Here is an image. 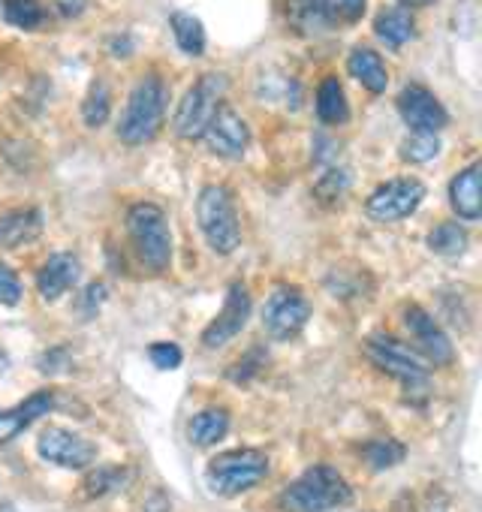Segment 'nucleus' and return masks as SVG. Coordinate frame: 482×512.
I'll return each instance as SVG.
<instances>
[{
    "instance_id": "obj_1",
    "label": "nucleus",
    "mask_w": 482,
    "mask_h": 512,
    "mask_svg": "<svg viewBox=\"0 0 482 512\" xmlns=\"http://www.w3.org/2000/svg\"><path fill=\"white\" fill-rule=\"evenodd\" d=\"M350 500H353V488L329 464L308 467L281 494V506L287 512H332V509L347 506Z\"/></svg>"
},
{
    "instance_id": "obj_2",
    "label": "nucleus",
    "mask_w": 482,
    "mask_h": 512,
    "mask_svg": "<svg viewBox=\"0 0 482 512\" xmlns=\"http://www.w3.org/2000/svg\"><path fill=\"white\" fill-rule=\"evenodd\" d=\"M163 118H166V85L160 82V76L148 73L130 91L127 109L118 121V139L124 145H145L160 133Z\"/></svg>"
},
{
    "instance_id": "obj_3",
    "label": "nucleus",
    "mask_w": 482,
    "mask_h": 512,
    "mask_svg": "<svg viewBox=\"0 0 482 512\" xmlns=\"http://www.w3.org/2000/svg\"><path fill=\"white\" fill-rule=\"evenodd\" d=\"M127 232L139 263L151 272H166L172 263V232L169 217L154 202H136L127 211Z\"/></svg>"
},
{
    "instance_id": "obj_4",
    "label": "nucleus",
    "mask_w": 482,
    "mask_h": 512,
    "mask_svg": "<svg viewBox=\"0 0 482 512\" xmlns=\"http://www.w3.org/2000/svg\"><path fill=\"white\" fill-rule=\"evenodd\" d=\"M196 220H199L202 238L208 241V247L214 253L229 256L232 250H238L241 226H238V214H235V199L226 187H220V184L202 187V193L196 199Z\"/></svg>"
},
{
    "instance_id": "obj_5",
    "label": "nucleus",
    "mask_w": 482,
    "mask_h": 512,
    "mask_svg": "<svg viewBox=\"0 0 482 512\" xmlns=\"http://www.w3.org/2000/svg\"><path fill=\"white\" fill-rule=\"evenodd\" d=\"M269 473V458L260 449H229L211 458L205 470V482L220 497H235L241 491H251Z\"/></svg>"
},
{
    "instance_id": "obj_6",
    "label": "nucleus",
    "mask_w": 482,
    "mask_h": 512,
    "mask_svg": "<svg viewBox=\"0 0 482 512\" xmlns=\"http://www.w3.org/2000/svg\"><path fill=\"white\" fill-rule=\"evenodd\" d=\"M365 356L395 380H401L407 389H425L428 386V362L404 341L392 335H371L365 341Z\"/></svg>"
},
{
    "instance_id": "obj_7",
    "label": "nucleus",
    "mask_w": 482,
    "mask_h": 512,
    "mask_svg": "<svg viewBox=\"0 0 482 512\" xmlns=\"http://www.w3.org/2000/svg\"><path fill=\"white\" fill-rule=\"evenodd\" d=\"M223 91H226V79L217 76V73H208L202 76L187 94L184 100L178 103V112H175V133L181 139H202L208 121L214 118L217 106L223 103Z\"/></svg>"
},
{
    "instance_id": "obj_8",
    "label": "nucleus",
    "mask_w": 482,
    "mask_h": 512,
    "mask_svg": "<svg viewBox=\"0 0 482 512\" xmlns=\"http://www.w3.org/2000/svg\"><path fill=\"white\" fill-rule=\"evenodd\" d=\"M311 320V305L299 287L281 284L263 305V329L272 341H293Z\"/></svg>"
},
{
    "instance_id": "obj_9",
    "label": "nucleus",
    "mask_w": 482,
    "mask_h": 512,
    "mask_svg": "<svg viewBox=\"0 0 482 512\" xmlns=\"http://www.w3.org/2000/svg\"><path fill=\"white\" fill-rule=\"evenodd\" d=\"M425 199V184L416 178H392L386 184H380L368 199H365V211L368 217L380 220V223H392V220H404L410 217Z\"/></svg>"
},
{
    "instance_id": "obj_10",
    "label": "nucleus",
    "mask_w": 482,
    "mask_h": 512,
    "mask_svg": "<svg viewBox=\"0 0 482 512\" xmlns=\"http://www.w3.org/2000/svg\"><path fill=\"white\" fill-rule=\"evenodd\" d=\"M404 326L410 332L413 350L428 362V365H452L455 350L449 335L440 329V323L419 305H407L404 308Z\"/></svg>"
},
{
    "instance_id": "obj_11",
    "label": "nucleus",
    "mask_w": 482,
    "mask_h": 512,
    "mask_svg": "<svg viewBox=\"0 0 482 512\" xmlns=\"http://www.w3.org/2000/svg\"><path fill=\"white\" fill-rule=\"evenodd\" d=\"M37 452H40L43 461L58 464L64 470H85L97 458V446L91 440H85V437H79V434H73L67 428H58V425H52V428H46L40 434Z\"/></svg>"
},
{
    "instance_id": "obj_12",
    "label": "nucleus",
    "mask_w": 482,
    "mask_h": 512,
    "mask_svg": "<svg viewBox=\"0 0 482 512\" xmlns=\"http://www.w3.org/2000/svg\"><path fill=\"white\" fill-rule=\"evenodd\" d=\"M202 139H205L208 151L217 157H241L251 145V130H248V121L241 118L232 106L220 103L214 118L208 121Z\"/></svg>"
},
{
    "instance_id": "obj_13",
    "label": "nucleus",
    "mask_w": 482,
    "mask_h": 512,
    "mask_svg": "<svg viewBox=\"0 0 482 512\" xmlns=\"http://www.w3.org/2000/svg\"><path fill=\"white\" fill-rule=\"evenodd\" d=\"M365 13V0H296V22L305 31L356 25Z\"/></svg>"
},
{
    "instance_id": "obj_14",
    "label": "nucleus",
    "mask_w": 482,
    "mask_h": 512,
    "mask_svg": "<svg viewBox=\"0 0 482 512\" xmlns=\"http://www.w3.org/2000/svg\"><path fill=\"white\" fill-rule=\"evenodd\" d=\"M398 115L413 133H440L449 121L440 100L422 85H404L398 94Z\"/></svg>"
},
{
    "instance_id": "obj_15",
    "label": "nucleus",
    "mask_w": 482,
    "mask_h": 512,
    "mask_svg": "<svg viewBox=\"0 0 482 512\" xmlns=\"http://www.w3.org/2000/svg\"><path fill=\"white\" fill-rule=\"evenodd\" d=\"M251 317V293L245 284H232L229 293H226V302H223V311L211 320V326L202 332V344L208 350H217L223 344H229L241 329H245Z\"/></svg>"
},
{
    "instance_id": "obj_16",
    "label": "nucleus",
    "mask_w": 482,
    "mask_h": 512,
    "mask_svg": "<svg viewBox=\"0 0 482 512\" xmlns=\"http://www.w3.org/2000/svg\"><path fill=\"white\" fill-rule=\"evenodd\" d=\"M82 266L73 253H52L37 272V290L46 302H58L67 290L76 287Z\"/></svg>"
},
{
    "instance_id": "obj_17",
    "label": "nucleus",
    "mask_w": 482,
    "mask_h": 512,
    "mask_svg": "<svg viewBox=\"0 0 482 512\" xmlns=\"http://www.w3.org/2000/svg\"><path fill=\"white\" fill-rule=\"evenodd\" d=\"M52 407H55V395L49 389H43V392H34L31 398H25L22 404H16L13 410H0V446L19 437L28 425H34Z\"/></svg>"
},
{
    "instance_id": "obj_18",
    "label": "nucleus",
    "mask_w": 482,
    "mask_h": 512,
    "mask_svg": "<svg viewBox=\"0 0 482 512\" xmlns=\"http://www.w3.org/2000/svg\"><path fill=\"white\" fill-rule=\"evenodd\" d=\"M479 181H482V166L479 163H470L449 184V202H452V211L461 220H479L482 217V190H479Z\"/></svg>"
},
{
    "instance_id": "obj_19",
    "label": "nucleus",
    "mask_w": 482,
    "mask_h": 512,
    "mask_svg": "<svg viewBox=\"0 0 482 512\" xmlns=\"http://www.w3.org/2000/svg\"><path fill=\"white\" fill-rule=\"evenodd\" d=\"M43 232V214L37 208H19L0 217V244L4 247H22L37 241Z\"/></svg>"
},
{
    "instance_id": "obj_20",
    "label": "nucleus",
    "mask_w": 482,
    "mask_h": 512,
    "mask_svg": "<svg viewBox=\"0 0 482 512\" xmlns=\"http://www.w3.org/2000/svg\"><path fill=\"white\" fill-rule=\"evenodd\" d=\"M347 70L356 82H362L371 94H383L386 85H389V73H386V64L383 58L374 52V49H353L350 58H347Z\"/></svg>"
},
{
    "instance_id": "obj_21",
    "label": "nucleus",
    "mask_w": 482,
    "mask_h": 512,
    "mask_svg": "<svg viewBox=\"0 0 482 512\" xmlns=\"http://www.w3.org/2000/svg\"><path fill=\"white\" fill-rule=\"evenodd\" d=\"M374 34L389 46V49H401L404 43L413 40L416 34V22L407 10L401 7H389V10H380L377 19H374Z\"/></svg>"
},
{
    "instance_id": "obj_22",
    "label": "nucleus",
    "mask_w": 482,
    "mask_h": 512,
    "mask_svg": "<svg viewBox=\"0 0 482 512\" xmlns=\"http://www.w3.org/2000/svg\"><path fill=\"white\" fill-rule=\"evenodd\" d=\"M229 431V413L223 407H208L199 410L190 422H187V437L193 446H214L217 440H223Z\"/></svg>"
},
{
    "instance_id": "obj_23",
    "label": "nucleus",
    "mask_w": 482,
    "mask_h": 512,
    "mask_svg": "<svg viewBox=\"0 0 482 512\" xmlns=\"http://www.w3.org/2000/svg\"><path fill=\"white\" fill-rule=\"evenodd\" d=\"M317 118L329 127H338L350 118V106H347V94L341 88V82L335 76H326L320 82L317 91Z\"/></svg>"
},
{
    "instance_id": "obj_24",
    "label": "nucleus",
    "mask_w": 482,
    "mask_h": 512,
    "mask_svg": "<svg viewBox=\"0 0 482 512\" xmlns=\"http://www.w3.org/2000/svg\"><path fill=\"white\" fill-rule=\"evenodd\" d=\"M169 25H172V34H175V43L184 55H202L205 52V28L196 16L190 13H172L169 16Z\"/></svg>"
},
{
    "instance_id": "obj_25",
    "label": "nucleus",
    "mask_w": 482,
    "mask_h": 512,
    "mask_svg": "<svg viewBox=\"0 0 482 512\" xmlns=\"http://www.w3.org/2000/svg\"><path fill=\"white\" fill-rule=\"evenodd\" d=\"M467 241H470V238H467L464 226H458V223H440V226H434L431 235H428L431 253L446 256V260H458V256L467 250Z\"/></svg>"
},
{
    "instance_id": "obj_26",
    "label": "nucleus",
    "mask_w": 482,
    "mask_h": 512,
    "mask_svg": "<svg viewBox=\"0 0 482 512\" xmlns=\"http://www.w3.org/2000/svg\"><path fill=\"white\" fill-rule=\"evenodd\" d=\"M4 19L19 31H37L46 25V10L40 0H4Z\"/></svg>"
},
{
    "instance_id": "obj_27",
    "label": "nucleus",
    "mask_w": 482,
    "mask_h": 512,
    "mask_svg": "<svg viewBox=\"0 0 482 512\" xmlns=\"http://www.w3.org/2000/svg\"><path fill=\"white\" fill-rule=\"evenodd\" d=\"M109 112H112V94H109L106 82L97 79V82L88 88V97H85V103H82V118H85L88 127H103L106 118H109Z\"/></svg>"
},
{
    "instance_id": "obj_28",
    "label": "nucleus",
    "mask_w": 482,
    "mask_h": 512,
    "mask_svg": "<svg viewBox=\"0 0 482 512\" xmlns=\"http://www.w3.org/2000/svg\"><path fill=\"white\" fill-rule=\"evenodd\" d=\"M398 151H401V160L407 163H428L440 154V139L437 133H410Z\"/></svg>"
},
{
    "instance_id": "obj_29",
    "label": "nucleus",
    "mask_w": 482,
    "mask_h": 512,
    "mask_svg": "<svg viewBox=\"0 0 482 512\" xmlns=\"http://www.w3.org/2000/svg\"><path fill=\"white\" fill-rule=\"evenodd\" d=\"M404 455H407V449H404L398 440H392V437H386V440H371V443L365 446V461H368L374 470H389V467L401 464Z\"/></svg>"
},
{
    "instance_id": "obj_30",
    "label": "nucleus",
    "mask_w": 482,
    "mask_h": 512,
    "mask_svg": "<svg viewBox=\"0 0 482 512\" xmlns=\"http://www.w3.org/2000/svg\"><path fill=\"white\" fill-rule=\"evenodd\" d=\"M127 476H130V473H127L124 467H97V470L85 479V491H88V497L112 494V491L124 488Z\"/></svg>"
},
{
    "instance_id": "obj_31",
    "label": "nucleus",
    "mask_w": 482,
    "mask_h": 512,
    "mask_svg": "<svg viewBox=\"0 0 482 512\" xmlns=\"http://www.w3.org/2000/svg\"><path fill=\"white\" fill-rule=\"evenodd\" d=\"M347 190H350V169H329V172L314 184L317 199H323L326 205L338 202Z\"/></svg>"
},
{
    "instance_id": "obj_32",
    "label": "nucleus",
    "mask_w": 482,
    "mask_h": 512,
    "mask_svg": "<svg viewBox=\"0 0 482 512\" xmlns=\"http://www.w3.org/2000/svg\"><path fill=\"white\" fill-rule=\"evenodd\" d=\"M148 359H151V365L154 368H160V371H175L178 365H181V347L178 344H166V341H160V344H151L148 347Z\"/></svg>"
},
{
    "instance_id": "obj_33",
    "label": "nucleus",
    "mask_w": 482,
    "mask_h": 512,
    "mask_svg": "<svg viewBox=\"0 0 482 512\" xmlns=\"http://www.w3.org/2000/svg\"><path fill=\"white\" fill-rule=\"evenodd\" d=\"M19 299H22V284H19L16 272L7 263H0V305L16 308Z\"/></svg>"
},
{
    "instance_id": "obj_34",
    "label": "nucleus",
    "mask_w": 482,
    "mask_h": 512,
    "mask_svg": "<svg viewBox=\"0 0 482 512\" xmlns=\"http://www.w3.org/2000/svg\"><path fill=\"white\" fill-rule=\"evenodd\" d=\"M266 359H263V353L260 350H254L251 356H245L241 362H235V368H229V377L235 380V383H245V380H251L257 371H260V365H263Z\"/></svg>"
},
{
    "instance_id": "obj_35",
    "label": "nucleus",
    "mask_w": 482,
    "mask_h": 512,
    "mask_svg": "<svg viewBox=\"0 0 482 512\" xmlns=\"http://www.w3.org/2000/svg\"><path fill=\"white\" fill-rule=\"evenodd\" d=\"M67 368H70V356H67V350H61V347L49 350V353L40 359V371H43V374H61V371H67Z\"/></svg>"
},
{
    "instance_id": "obj_36",
    "label": "nucleus",
    "mask_w": 482,
    "mask_h": 512,
    "mask_svg": "<svg viewBox=\"0 0 482 512\" xmlns=\"http://www.w3.org/2000/svg\"><path fill=\"white\" fill-rule=\"evenodd\" d=\"M55 7L64 19H79L88 7V0H55Z\"/></svg>"
},
{
    "instance_id": "obj_37",
    "label": "nucleus",
    "mask_w": 482,
    "mask_h": 512,
    "mask_svg": "<svg viewBox=\"0 0 482 512\" xmlns=\"http://www.w3.org/2000/svg\"><path fill=\"white\" fill-rule=\"evenodd\" d=\"M103 299H106V287H103V284H91L88 293H85V308H88V314H91L94 308H100Z\"/></svg>"
},
{
    "instance_id": "obj_38",
    "label": "nucleus",
    "mask_w": 482,
    "mask_h": 512,
    "mask_svg": "<svg viewBox=\"0 0 482 512\" xmlns=\"http://www.w3.org/2000/svg\"><path fill=\"white\" fill-rule=\"evenodd\" d=\"M398 4H404V7H428V4H434V0H398Z\"/></svg>"
},
{
    "instance_id": "obj_39",
    "label": "nucleus",
    "mask_w": 482,
    "mask_h": 512,
    "mask_svg": "<svg viewBox=\"0 0 482 512\" xmlns=\"http://www.w3.org/2000/svg\"><path fill=\"white\" fill-rule=\"evenodd\" d=\"M10 368V356H7V350H0V374H4Z\"/></svg>"
},
{
    "instance_id": "obj_40",
    "label": "nucleus",
    "mask_w": 482,
    "mask_h": 512,
    "mask_svg": "<svg viewBox=\"0 0 482 512\" xmlns=\"http://www.w3.org/2000/svg\"><path fill=\"white\" fill-rule=\"evenodd\" d=\"M0 4H4V0H0Z\"/></svg>"
}]
</instances>
